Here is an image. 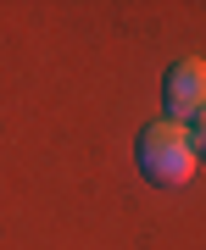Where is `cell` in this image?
<instances>
[{"label": "cell", "mask_w": 206, "mask_h": 250, "mask_svg": "<svg viewBox=\"0 0 206 250\" xmlns=\"http://www.w3.org/2000/svg\"><path fill=\"white\" fill-rule=\"evenodd\" d=\"M201 167L195 145H189V123H173V117H156L151 128L139 134V172L161 189L173 184H189Z\"/></svg>", "instance_id": "cell-1"}, {"label": "cell", "mask_w": 206, "mask_h": 250, "mask_svg": "<svg viewBox=\"0 0 206 250\" xmlns=\"http://www.w3.org/2000/svg\"><path fill=\"white\" fill-rule=\"evenodd\" d=\"M167 117L173 123L206 117V62L201 56H184V62L167 67Z\"/></svg>", "instance_id": "cell-2"}, {"label": "cell", "mask_w": 206, "mask_h": 250, "mask_svg": "<svg viewBox=\"0 0 206 250\" xmlns=\"http://www.w3.org/2000/svg\"><path fill=\"white\" fill-rule=\"evenodd\" d=\"M189 145H195V156H206V117H195V128H189Z\"/></svg>", "instance_id": "cell-3"}]
</instances>
